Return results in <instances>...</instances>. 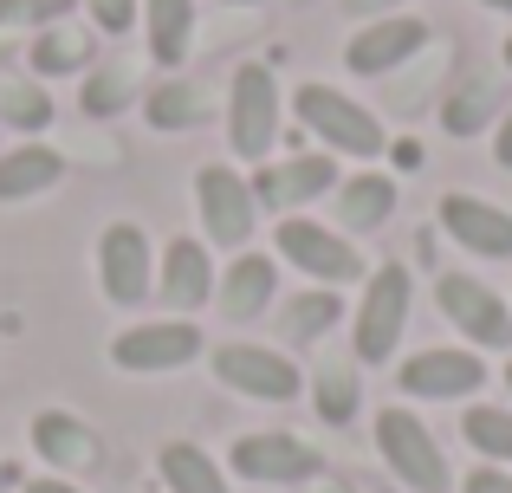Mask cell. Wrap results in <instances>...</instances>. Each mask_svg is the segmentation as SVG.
I'll use <instances>...</instances> for the list:
<instances>
[{
    "label": "cell",
    "instance_id": "cell-38",
    "mask_svg": "<svg viewBox=\"0 0 512 493\" xmlns=\"http://www.w3.org/2000/svg\"><path fill=\"white\" fill-rule=\"evenodd\" d=\"M13 487V468H0V493H7Z\"/></svg>",
    "mask_w": 512,
    "mask_h": 493
},
{
    "label": "cell",
    "instance_id": "cell-25",
    "mask_svg": "<svg viewBox=\"0 0 512 493\" xmlns=\"http://www.w3.org/2000/svg\"><path fill=\"white\" fill-rule=\"evenodd\" d=\"M318 416L338 422V429L357 416V370H350V364H325V370H318Z\"/></svg>",
    "mask_w": 512,
    "mask_h": 493
},
{
    "label": "cell",
    "instance_id": "cell-6",
    "mask_svg": "<svg viewBox=\"0 0 512 493\" xmlns=\"http://www.w3.org/2000/svg\"><path fill=\"white\" fill-rule=\"evenodd\" d=\"M214 377H221L227 390H240V396H266V403L299 396L292 357H273V351H260V344H221V351H214Z\"/></svg>",
    "mask_w": 512,
    "mask_h": 493
},
{
    "label": "cell",
    "instance_id": "cell-18",
    "mask_svg": "<svg viewBox=\"0 0 512 493\" xmlns=\"http://www.w3.org/2000/svg\"><path fill=\"white\" fill-rule=\"evenodd\" d=\"M208 286H214L208 253H201L195 241H175L163 253V305H201V299H208Z\"/></svg>",
    "mask_w": 512,
    "mask_h": 493
},
{
    "label": "cell",
    "instance_id": "cell-40",
    "mask_svg": "<svg viewBox=\"0 0 512 493\" xmlns=\"http://www.w3.org/2000/svg\"><path fill=\"white\" fill-rule=\"evenodd\" d=\"M318 493H350V487H338V481H331V487H318Z\"/></svg>",
    "mask_w": 512,
    "mask_h": 493
},
{
    "label": "cell",
    "instance_id": "cell-42",
    "mask_svg": "<svg viewBox=\"0 0 512 493\" xmlns=\"http://www.w3.org/2000/svg\"><path fill=\"white\" fill-rule=\"evenodd\" d=\"M234 7H253V0H234Z\"/></svg>",
    "mask_w": 512,
    "mask_h": 493
},
{
    "label": "cell",
    "instance_id": "cell-31",
    "mask_svg": "<svg viewBox=\"0 0 512 493\" xmlns=\"http://www.w3.org/2000/svg\"><path fill=\"white\" fill-rule=\"evenodd\" d=\"M0 111H7V117H13V124H20V130H39V124H46V117H52V104L39 98L33 85H13L7 98H0Z\"/></svg>",
    "mask_w": 512,
    "mask_h": 493
},
{
    "label": "cell",
    "instance_id": "cell-28",
    "mask_svg": "<svg viewBox=\"0 0 512 493\" xmlns=\"http://www.w3.org/2000/svg\"><path fill=\"white\" fill-rule=\"evenodd\" d=\"M195 117H201V104H195V91H188V85H163L150 98V124L156 130H182V124H195Z\"/></svg>",
    "mask_w": 512,
    "mask_h": 493
},
{
    "label": "cell",
    "instance_id": "cell-39",
    "mask_svg": "<svg viewBox=\"0 0 512 493\" xmlns=\"http://www.w3.org/2000/svg\"><path fill=\"white\" fill-rule=\"evenodd\" d=\"M487 7H500V13H512V0H487Z\"/></svg>",
    "mask_w": 512,
    "mask_h": 493
},
{
    "label": "cell",
    "instance_id": "cell-27",
    "mask_svg": "<svg viewBox=\"0 0 512 493\" xmlns=\"http://www.w3.org/2000/svg\"><path fill=\"white\" fill-rule=\"evenodd\" d=\"M85 39L78 33H46L33 46V72H46V78H59V72H78V65H85Z\"/></svg>",
    "mask_w": 512,
    "mask_h": 493
},
{
    "label": "cell",
    "instance_id": "cell-2",
    "mask_svg": "<svg viewBox=\"0 0 512 493\" xmlns=\"http://www.w3.org/2000/svg\"><path fill=\"white\" fill-rule=\"evenodd\" d=\"M299 117L331 143V150H344V156H376V150H389V143H383V124H376L363 104H350L344 91H331V85H305V91H299Z\"/></svg>",
    "mask_w": 512,
    "mask_h": 493
},
{
    "label": "cell",
    "instance_id": "cell-7",
    "mask_svg": "<svg viewBox=\"0 0 512 493\" xmlns=\"http://www.w3.org/2000/svg\"><path fill=\"white\" fill-rule=\"evenodd\" d=\"M234 474L240 481H318V448H305L299 435H240L234 442Z\"/></svg>",
    "mask_w": 512,
    "mask_h": 493
},
{
    "label": "cell",
    "instance_id": "cell-1",
    "mask_svg": "<svg viewBox=\"0 0 512 493\" xmlns=\"http://www.w3.org/2000/svg\"><path fill=\"white\" fill-rule=\"evenodd\" d=\"M376 448H383V461L396 468L402 487H415V493H448V461H441L435 435H428L409 409H383V416H376Z\"/></svg>",
    "mask_w": 512,
    "mask_h": 493
},
{
    "label": "cell",
    "instance_id": "cell-4",
    "mask_svg": "<svg viewBox=\"0 0 512 493\" xmlns=\"http://www.w3.org/2000/svg\"><path fill=\"white\" fill-rule=\"evenodd\" d=\"M240 156H266L279 137V85L266 65H240L234 72V124H227Z\"/></svg>",
    "mask_w": 512,
    "mask_h": 493
},
{
    "label": "cell",
    "instance_id": "cell-10",
    "mask_svg": "<svg viewBox=\"0 0 512 493\" xmlns=\"http://www.w3.org/2000/svg\"><path fill=\"white\" fill-rule=\"evenodd\" d=\"M441 228L467 253H480V260H512V215L480 202V195H448L441 202Z\"/></svg>",
    "mask_w": 512,
    "mask_h": 493
},
{
    "label": "cell",
    "instance_id": "cell-37",
    "mask_svg": "<svg viewBox=\"0 0 512 493\" xmlns=\"http://www.w3.org/2000/svg\"><path fill=\"white\" fill-rule=\"evenodd\" d=\"M26 493H78V487H65V481H33Z\"/></svg>",
    "mask_w": 512,
    "mask_h": 493
},
{
    "label": "cell",
    "instance_id": "cell-16",
    "mask_svg": "<svg viewBox=\"0 0 512 493\" xmlns=\"http://www.w3.org/2000/svg\"><path fill=\"white\" fill-rule=\"evenodd\" d=\"M273 286H279L273 260H260V253H240V260L227 266V279H221V312H227V318H260L266 299H273Z\"/></svg>",
    "mask_w": 512,
    "mask_h": 493
},
{
    "label": "cell",
    "instance_id": "cell-24",
    "mask_svg": "<svg viewBox=\"0 0 512 493\" xmlns=\"http://www.w3.org/2000/svg\"><path fill=\"white\" fill-rule=\"evenodd\" d=\"M461 429L487 461H512V409H467Z\"/></svg>",
    "mask_w": 512,
    "mask_h": 493
},
{
    "label": "cell",
    "instance_id": "cell-36",
    "mask_svg": "<svg viewBox=\"0 0 512 493\" xmlns=\"http://www.w3.org/2000/svg\"><path fill=\"white\" fill-rule=\"evenodd\" d=\"M500 163H506V169H512V111H506V117H500Z\"/></svg>",
    "mask_w": 512,
    "mask_h": 493
},
{
    "label": "cell",
    "instance_id": "cell-12",
    "mask_svg": "<svg viewBox=\"0 0 512 493\" xmlns=\"http://www.w3.org/2000/svg\"><path fill=\"white\" fill-rule=\"evenodd\" d=\"M487 383V364L474 351H422L402 364V390L409 396H474Z\"/></svg>",
    "mask_w": 512,
    "mask_h": 493
},
{
    "label": "cell",
    "instance_id": "cell-32",
    "mask_svg": "<svg viewBox=\"0 0 512 493\" xmlns=\"http://www.w3.org/2000/svg\"><path fill=\"white\" fill-rule=\"evenodd\" d=\"M91 20H98L104 33H130V20H137V0H91Z\"/></svg>",
    "mask_w": 512,
    "mask_h": 493
},
{
    "label": "cell",
    "instance_id": "cell-15",
    "mask_svg": "<svg viewBox=\"0 0 512 493\" xmlns=\"http://www.w3.org/2000/svg\"><path fill=\"white\" fill-rule=\"evenodd\" d=\"M331 182H338V169H331V156H299V163L260 169V182H253V202H266V208L318 202V195H325Z\"/></svg>",
    "mask_w": 512,
    "mask_h": 493
},
{
    "label": "cell",
    "instance_id": "cell-26",
    "mask_svg": "<svg viewBox=\"0 0 512 493\" xmlns=\"http://www.w3.org/2000/svg\"><path fill=\"white\" fill-rule=\"evenodd\" d=\"M344 305L331 299V292H299V299L286 305V338H318V331L338 325Z\"/></svg>",
    "mask_w": 512,
    "mask_h": 493
},
{
    "label": "cell",
    "instance_id": "cell-43",
    "mask_svg": "<svg viewBox=\"0 0 512 493\" xmlns=\"http://www.w3.org/2000/svg\"><path fill=\"white\" fill-rule=\"evenodd\" d=\"M506 383H512V370H506Z\"/></svg>",
    "mask_w": 512,
    "mask_h": 493
},
{
    "label": "cell",
    "instance_id": "cell-11",
    "mask_svg": "<svg viewBox=\"0 0 512 493\" xmlns=\"http://www.w3.org/2000/svg\"><path fill=\"white\" fill-rule=\"evenodd\" d=\"M195 351H201V331L182 325V318H175V325H137L111 344V357L124 370H182Z\"/></svg>",
    "mask_w": 512,
    "mask_h": 493
},
{
    "label": "cell",
    "instance_id": "cell-22",
    "mask_svg": "<svg viewBox=\"0 0 512 493\" xmlns=\"http://www.w3.org/2000/svg\"><path fill=\"white\" fill-rule=\"evenodd\" d=\"M188 33H195V0H150V52L163 65H182Z\"/></svg>",
    "mask_w": 512,
    "mask_h": 493
},
{
    "label": "cell",
    "instance_id": "cell-8",
    "mask_svg": "<svg viewBox=\"0 0 512 493\" xmlns=\"http://www.w3.org/2000/svg\"><path fill=\"white\" fill-rule=\"evenodd\" d=\"M98 279H104V299L111 305H143V292H150V241H143V228H130V221L104 228Z\"/></svg>",
    "mask_w": 512,
    "mask_h": 493
},
{
    "label": "cell",
    "instance_id": "cell-29",
    "mask_svg": "<svg viewBox=\"0 0 512 493\" xmlns=\"http://www.w3.org/2000/svg\"><path fill=\"white\" fill-rule=\"evenodd\" d=\"M65 13H72V0H0V26H46Z\"/></svg>",
    "mask_w": 512,
    "mask_h": 493
},
{
    "label": "cell",
    "instance_id": "cell-3",
    "mask_svg": "<svg viewBox=\"0 0 512 493\" xmlns=\"http://www.w3.org/2000/svg\"><path fill=\"white\" fill-rule=\"evenodd\" d=\"M402 325H409V273L402 266H376L370 292H363V312H357V357L363 364H383L396 351Z\"/></svg>",
    "mask_w": 512,
    "mask_h": 493
},
{
    "label": "cell",
    "instance_id": "cell-17",
    "mask_svg": "<svg viewBox=\"0 0 512 493\" xmlns=\"http://www.w3.org/2000/svg\"><path fill=\"white\" fill-rule=\"evenodd\" d=\"M59 150H46V143H26V150H7L0 156V202H26V195L52 189L59 182Z\"/></svg>",
    "mask_w": 512,
    "mask_h": 493
},
{
    "label": "cell",
    "instance_id": "cell-19",
    "mask_svg": "<svg viewBox=\"0 0 512 493\" xmlns=\"http://www.w3.org/2000/svg\"><path fill=\"white\" fill-rule=\"evenodd\" d=\"M33 448L46 461H59V468H98V442H91V429H78L72 416H39Z\"/></svg>",
    "mask_w": 512,
    "mask_h": 493
},
{
    "label": "cell",
    "instance_id": "cell-34",
    "mask_svg": "<svg viewBox=\"0 0 512 493\" xmlns=\"http://www.w3.org/2000/svg\"><path fill=\"white\" fill-rule=\"evenodd\" d=\"M389 156H396V169H422V143H415V137L389 143Z\"/></svg>",
    "mask_w": 512,
    "mask_h": 493
},
{
    "label": "cell",
    "instance_id": "cell-20",
    "mask_svg": "<svg viewBox=\"0 0 512 493\" xmlns=\"http://www.w3.org/2000/svg\"><path fill=\"white\" fill-rule=\"evenodd\" d=\"M493 117H500V85L493 78H467L461 91H454L448 104H441V124H448V137H474V130H487Z\"/></svg>",
    "mask_w": 512,
    "mask_h": 493
},
{
    "label": "cell",
    "instance_id": "cell-9",
    "mask_svg": "<svg viewBox=\"0 0 512 493\" xmlns=\"http://www.w3.org/2000/svg\"><path fill=\"white\" fill-rule=\"evenodd\" d=\"M435 299H441V312H448L474 344H512V312H506L500 299H493L487 286H480V279H467V273H441Z\"/></svg>",
    "mask_w": 512,
    "mask_h": 493
},
{
    "label": "cell",
    "instance_id": "cell-13",
    "mask_svg": "<svg viewBox=\"0 0 512 493\" xmlns=\"http://www.w3.org/2000/svg\"><path fill=\"white\" fill-rule=\"evenodd\" d=\"M428 46V26L422 20H409V13H389V20H376V26H363L357 39H350V72H389V65H402L409 52H422Z\"/></svg>",
    "mask_w": 512,
    "mask_h": 493
},
{
    "label": "cell",
    "instance_id": "cell-33",
    "mask_svg": "<svg viewBox=\"0 0 512 493\" xmlns=\"http://www.w3.org/2000/svg\"><path fill=\"white\" fill-rule=\"evenodd\" d=\"M467 493H512V474L506 468H480V474H467Z\"/></svg>",
    "mask_w": 512,
    "mask_h": 493
},
{
    "label": "cell",
    "instance_id": "cell-41",
    "mask_svg": "<svg viewBox=\"0 0 512 493\" xmlns=\"http://www.w3.org/2000/svg\"><path fill=\"white\" fill-rule=\"evenodd\" d=\"M506 65H512V39H506Z\"/></svg>",
    "mask_w": 512,
    "mask_h": 493
},
{
    "label": "cell",
    "instance_id": "cell-21",
    "mask_svg": "<svg viewBox=\"0 0 512 493\" xmlns=\"http://www.w3.org/2000/svg\"><path fill=\"white\" fill-rule=\"evenodd\" d=\"M163 481H169V493H227V481H221V468H214L208 455H201L195 442H169L163 448Z\"/></svg>",
    "mask_w": 512,
    "mask_h": 493
},
{
    "label": "cell",
    "instance_id": "cell-5",
    "mask_svg": "<svg viewBox=\"0 0 512 493\" xmlns=\"http://www.w3.org/2000/svg\"><path fill=\"white\" fill-rule=\"evenodd\" d=\"M195 202H201V228H208L221 247H240L253 234V182H240L234 169L208 163L195 176Z\"/></svg>",
    "mask_w": 512,
    "mask_h": 493
},
{
    "label": "cell",
    "instance_id": "cell-30",
    "mask_svg": "<svg viewBox=\"0 0 512 493\" xmlns=\"http://www.w3.org/2000/svg\"><path fill=\"white\" fill-rule=\"evenodd\" d=\"M124 91H130V78H124V72H98V78L85 85V111H91V117L124 111Z\"/></svg>",
    "mask_w": 512,
    "mask_h": 493
},
{
    "label": "cell",
    "instance_id": "cell-23",
    "mask_svg": "<svg viewBox=\"0 0 512 493\" xmlns=\"http://www.w3.org/2000/svg\"><path fill=\"white\" fill-rule=\"evenodd\" d=\"M389 208H396V182H389V176H357V182H344V202H338L344 228H383Z\"/></svg>",
    "mask_w": 512,
    "mask_h": 493
},
{
    "label": "cell",
    "instance_id": "cell-14",
    "mask_svg": "<svg viewBox=\"0 0 512 493\" xmlns=\"http://www.w3.org/2000/svg\"><path fill=\"white\" fill-rule=\"evenodd\" d=\"M279 253H286L292 266H305L312 279H357L363 273L357 253H350L338 234H325L318 221H286V228H279Z\"/></svg>",
    "mask_w": 512,
    "mask_h": 493
},
{
    "label": "cell",
    "instance_id": "cell-35",
    "mask_svg": "<svg viewBox=\"0 0 512 493\" xmlns=\"http://www.w3.org/2000/svg\"><path fill=\"white\" fill-rule=\"evenodd\" d=\"M389 7H402V0H344V13H363V20H370V13H389Z\"/></svg>",
    "mask_w": 512,
    "mask_h": 493
}]
</instances>
